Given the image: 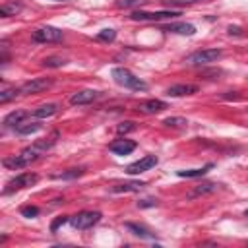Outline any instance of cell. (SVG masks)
I'll return each mask as SVG.
<instances>
[{"label":"cell","instance_id":"cell-34","mask_svg":"<svg viewBox=\"0 0 248 248\" xmlns=\"http://www.w3.org/2000/svg\"><path fill=\"white\" fill-rule=\"evenodd\" d=\"M229 33H231V35H240V33H242V29H240V27H236V25H231V27H229Z\"/></svg>","mask_w":248,"mask_h":248},{"label":"cell","instance_id":"cell-20","mask_svg":"<svg viewBox=\"0 0 248 248\" xmlns=\"http://www.w3.org/2000/svg\"><path fill=\"white\" fill-rule=\"evenodd\" d=\"M2 165H4L6 169H23V167H27L29 163H27L21 155H14V157H6V159L2 161Z\"/></svg>","mask_w":248,"mask_h":248},{"label":"cell","instance_id":"cell-16","mask_svg":"<svg viewBox=\"0 0 248 248\" xmlns=\"http://www.w3.org/2000/svg\"><path fill=\"white\" fill-rule=\"evenodd\" d=\"M145 186V182L141 180H132V182H122V184H114L112 192H140Z\"/></svg>","mask_w":248,"mask_h":248},{"label":"cell","instance_id":"cell-23","mask_svg":"<svg viewBox=\"0 0 248 248\" xmlns=\"http://www.w3.org/2000/svg\"><path fill=\"white\" fill-rule=\"evenodd\" d=\"M19 93H21V91H19V89H16V87H8V89H2V91H0V103H2V105H6L8 101L16 99Z\"/></svg>","mask_w":248,"mask_h":248},{"label":"cell","instance_id":"cell-12","mask_svg":"<svg viewBox=\"0 0 248 248\" xmlns=\"http://www.w3.org/2000/svg\"><path fill=\"white\" fill-rule=\"evenodd\" d=\"M108 149L114 153V155H128V153H132L134 149H136V141H132V140H116V141H112L110 145H108Z\"/></svg>","mask_w":248,"mask_h":248},{"label":"cell","instance_id":"cell-6","mask_svg":"<svg viewBox=\"0 0 248 248\" xmlns=\"http://www.w3.org/2000/svg\"><path fill=\"white\" fill-rule=\"evenodd\" d=\"M62 31L56 29V27H41L37 31H33V41L35 43H58L62 41Z\"/></svg>","mask_w":248,"mask_h":248},{"label":"cell","instance_id":"cell-14","mask_svg":"<svg viewBox=\"0 0 248 248\" xmlns=\"http://www.w3.org/2000/svg\"><path fill=\"white\" fill-rule=\"evenodd\" d=\"M126 229H128L132 234L140 236V238H145V240H153V238H155V232L149 231L145 225H140V223H126Z\"/></svg>","mask_w":248,"mask_h":248},{"label":"cell","instance_id":"cell-19","mask_svg":"<svg viewBox=\"0 0 248 248\" xmlns=\"http://www.w3.org/2000/svg\"><path fill=\"white\" fill-rule=\"evenodd\" d=\"M25 118H27V112H25V110H12V112L6 114V118H4V126H17V124H21Z\"/></svg>","mask_w":248,"mask_h":248},{"label":"cell","instance_id":"cell-35","mask_svg":"<svg viewBox=\"0 0 248 248\" xmlns=\"http://www.w3.org/2000/svg\"><path fill=\"white\" fill-rule=\"evenodd\" d=\"M54 2H68V0H54Z\"/></svg>","mask_w":248,"mask_h":248},{"label":"cell","instance_id":"cell-7","mask_svg":"<svg viewBox=\"0 0 248 248\" xmlns=\"http://www.w3.org/2000/svg\"><path fill=\"white\" fill-rule=\"evenodd\" d=\"M50 85H52V79L50 78H35L31 81H25L19 87V91H21V95H33V93H41V91L48 89Z\"/></svg>","mask_w":248,"mask_h":248},{"label":"cell","instance_id":"cell-29","mask_svg":"<svg viewBox=\"0 0 248 248\" xmlns=\"http://www.w3.org/2000/svg\"><path fill=\"white\" fill-rule=\"evenodd\" d=\"M68 221H70V217H68V215L56 217V219H54V221L50 223V231H52V232H56V231H58V229H60V227H62L64 223H68Z\"/></svg>","mask_w":248,"mask_h":248},{"label":"cell","instance_id":"cell-3","mask_svg":"<svg viewBox=\"0 0 248 248\" xmlns=\"http://www.w3.org/2000/svg\"><path fill=\"white\" fill-rule=\"evenodd\" d=\"M39 176L35 172H19L17 176H14L12 180H8L6 188H4V194H10V192H16V190H23V188H29L33 184H37Z\"/></svg>","mask_w":248,"mask_h":248},{"label":"cell","instance_id":"cell-25","mask_svg":"<svg viewBox=\"0 0 248 248\" xmlns=\"http://www.w3.org/2000/svg\"><path fill=\"white\" fill-rule=\"evenodd\" d=\"M163 124L180 128V126H186V124H188V120H184V118H180V116H170V118H165V122H163Z\"/></svg>","mask_w":248,"mask_h":248},{"label":"cell","instance_id":"cell-27","mask_svg":"<svg viewBox=\"0 0 248 248\" xmlns=\"http://www.w3.org/2000/svg\"><path fill=\"white\" fill-rule=\"evenodd\" d=\"M43 64H45L46 68H58V66H64V60L58 58V56H50V58H45Z\"/></svg>","mask_w":248,"mask_h":248},{"label":"cell","instance_id":"cell-24","mask_svg":"<svg viewBox=\"0 0 248 248\" xmlns=\"http://www.w3.org/2000/svg\"><path fill=\"white\" fill-rule=\"evenodd\" d=\"M97 39L99 41H105V43H112L116 39V31L114 29H103L97 33Z\"/></svg>","mask_w":248,"mask_h":248},{"label":"cell","instance_id":"cell-2","mask_svg":"<svg viewBox=\"0 0 248 248\" xmlns=\"http://www.w3.org/2000/svg\"><path fill=\"white\" fill-rule=\"evenodd\" d=\"M221 48H203V50H198L194 54H190L186 58L188 64L192 66H203V64H211V62H217L221 58Z\"/></svg>","mask_w":248,"mask_h":248},{"label":"cell","instance_id":"cell-4","mask_svg":"<svg viewBox=\"0 0 248 248\" xmlns=\"http://www.w3.org/2000/svg\"><path fill=\"white\" fill-rule=\"evenodd\" d=\"M99 221H101V213H99V211H79L78 215L70 217V225H72L74 229H79V231L91 229V227L97 225Z\"/></svg>","mask_w":248,"mask_h":248},{"label":"cell","instance_id":"cell-5","mask_svg":"<svg viewBox=\"0 0 248 248\" xmlns=\"http://www.w3.org/2000/svg\"><path fill=\"white\" fill-rule=\"evenodd\" d=\"M180 16V12H172V10H163V12H132V19L134 21H161V19H170Z\"/></svg>","mask_w":248,"mask_h":248},{"label":"cell","instance_id":"cell-18","mask_svg":"<svg viewBox=\"0 0 248 248\" xmlns=\"http://www.w3.org/2000/svg\"><path fill=\"white\" fill-rule=\"evenodd\" d=\"M213 169V165L211 163H207V165H203V167H200V169H188V170H178L176 174L178 176H182V178H196V176H203L207 170H211Z\"/></svg>","mask_w":248,"mask_h":248},{"label":"cell","instance_id":"cell-11","mask_svg":"<svg viewBox=\"0 0 248 248\" xmlns=\"http://www.w3.org/2000/svg\"><path fill=\"white\" fill-rule=\"evenodd\" d=\"M97 97H99V91H95V89H83V91L74 93L70 97V103L72 105H87V103H93Z\"/></svg>","mask_w":248,"mask_h":248},{"label":"cell","instance_id":"cell-8","mask_svg":"<svg viewBox=\"0 0 248 248\" xmlns=\"http://www.w3.org/2000/svg\"><path fill=\"white\" fill-rule=\"evenodd\" d=\"M157 163H159V159H157L155 155H145V157H141V159L130 163V165L126 167V172H128V174H140V172H145V170L153 169Z\"/></svg>","mask_w":248,"mask_h":248},{"label":"cell","instance_id":"cell-21","mask_svg":"<svg viewBox=\"0 0 248 248\" xmlns=\"http://www.w3.org/2000/svg\"><path fill=\"white\" fill-rule=\"evenodd\" d=\"M21 4L19 2H8V4H2L0 6V16L2 17H8V16H16V14H19L21 12Z\"/></svg>","mask_w":248,"mask_h":248},{"label":"cell","instance_id":"cell-22","mask_svg":"<svg viewBox=\"0 0 248 248\" xmlns=\"http://www.w3.org/2000/svg\"><path fill=\"white\" fill-rule=\"evenodd\" d=\"M39 130H41V124H37V122H21V124L16 126V132H17L19 136L35 134V132H39Z\"/></svg>","mask_w":248,"mask_h":248},{"label":"cell","instance_id":"cell-26","mask_svg":"<svg viewBox=\"0 0 248 248\" xmlns=\"http://www.w3.org/2000/svg\"><path fill=\"white\" fill-rule=\"evenodd\" d=\"M19 213L23 215V217H37L39 215V207H35V205H23L21 209H19Z\"/></svg>","mask_w":248,"mask_h":248},{"label":"cell","instance_id":"cell-9","mask_svg":"<svg viewBox=\"0 0 248 248\" xmlns=\"http://www.w3.org/2000/svg\"><path fill=\"white\" fill-rule=\"evenodd\" d=\"M161 31H169V33H178V35H194L196 33V27L192 23H186V21H174V23H169V25H163Z\"/></svg>","mask_w":248,"mask_h":248},{"label":"cell","instance_id":"cell-10","mask_svg":"<svg viewBox=\"0 0 248 248\" xmlns=\"http://www.w3.org/2000/svg\"><path fill=\"white\" fill-rule=\"evenodd\" d=\"M196 91H198V85H194V83H176L167 89V95L169 97H186V95H194Z\"/></svg>","mask_w":248,"mask_h":248},{"label":"cell","instance_id":"cell-28","mask_svg":"<svg viewBox=\"0 0 248 248\" xmlns=\"http://www.w3.org/2000/svg\"><path fill=\"white\" fill-rule=\"evenodd\" d=\"M81 174H83V169H70L68 172L56 174L54 178H76V176H81Z\"/></svg>","mask_w":248,"mask_h":248},{"label":"cell","instance_id":"cell-33","mask_svg":"<svg viewBox=\"0 0 248 248\" xmlns=\"http://www.w3.org/2000/svg\"><path fill=\"white\" fill-rule=\"evenodd\" d=\"M155 205H157L155 200H141V202H138V207H155Z\"/></svg>","mask_w":248,"mask_h":248},{"label":"cell","instance_id":"cell-13","mask_svg":"<svg viewBox=\"0 0 248 248\" xmlns=\"http://www.w3.org/2000/svg\"><path fill=\"white\" fill-rule=\"evenodd\" d=\"M138 108L145 114H157V112H163L165 108H169V105L165 101H159V99H149V101L141 103Z\"/></svg>","mask_w":248,"mask_h":248},{"label":"cell","instance_id":"cell-15","mask_svg":"<svg viewBox=\"0 0 248 248\" xmlns=\"http://www.w3.org/2000/svg\"><path fill=\"white\" fill-rule=\"evenodd\" d=\"M56 112H58V105L56 103H46V105H41L39 108H35L33 116L35 118H48V116H52Z\"/></svg>","mask_w":248,"mask_h":248},{"label":"cell","instance_id":"cell-1","mask_svg":"<svg viewBox=\"0 0 248 248\" xmlns=\"http://www.w3.org/2000/svg\"><path fill=\"white\" fill-rule=\"evenodd\" d=\"M112 79L118 85L132 89V91H145L147 89V83L141 81L140 78H136L128 68H112Z\"/></svg>","mask_w":248,"mask_h":248},{"label":"cell","instance_id":"cell-17","mask_svg":"<svg viewBox=\"0 0 248 248\" xmlns=\"http://www.w3.org/2000/svg\"><path fill=\"white\" fill-rule=\"evenodd\" d=\"M217 186H219V184H215V182H203V184L196 186V188H194V190L188 194V198H190V200H194V198H198V196L211 194V192H215V190H217Z\"/></svg>","mask_w":248,"mask_h":248},{"label":"cell","instance_id":"cell-31","mask_svg":"<svg viewBox=\"0 0 248 248\" xmlns=\"http://www.w3.org/2000/svg\"><path fill=\"white\" fill-rule=\"evenodd\" d=\"M143 2H147V0H118V2H116V6H120V8H130V6L143 4Z\"/></svg>","mask_w":248,"mask_h":248},{"label":"cell","instance_id":"cell-32","mask_svg":"<svg viewBox=\"0 0 248 248\" xmlns=\"http://www.w3.org/2000/svg\"><path fill=\"white\" fill-rule=\"evenodd\" d=\"M196 2H207V0H167L169 6H178V4H196Z\"/></svg>","mask_w":248,"mask_h":248},{"label":"cell","instance_id":"cell-30","mask_svg":"<svg viewBox=\"0 0 248 248\" xmlns=\"http://www.w3.org/2000/svg\"><path fill=\"white\" fill-rule=\"evenodd\" d=\"M136 126H134V122H120L118 126H116V132L118 134H126V132H130V130H134Z\"/></svg>","mask_w":248,"mask_h":248},{"label":"cell","instance_id":"cell-36","mask_svg":"<svg viewBox=\"0 0 248 248\" xmlns=\"http://www.w3.org/2000/svg\"><path fill=\"white\" fill-rule=\"evenodd\" d=\"M244 217H248V209H246V211H244Z\"/></svg>","mask_w":248,"mask_h":248}]
</instances>
